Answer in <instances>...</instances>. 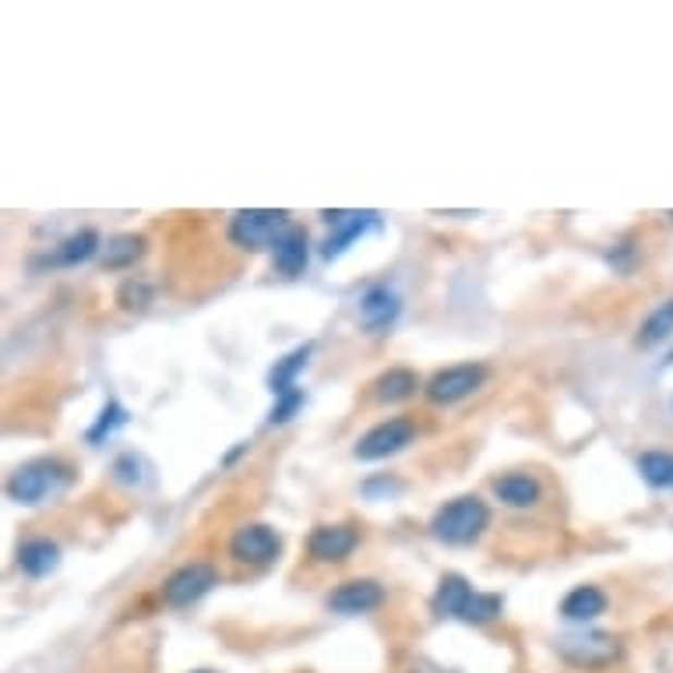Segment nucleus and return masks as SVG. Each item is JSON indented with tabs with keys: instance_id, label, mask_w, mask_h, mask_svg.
Listing matches in <instances>:
<instances>
[{
	"instance_id": "obj_1",
	"label": "nucleus",
	"mask_w": 673,
	"mask_h": 673,
	"mask_svg": "<svg viewBox=\"0 0 673 673\" xmlns=\"http://www.w3.org/2000/svg\"><path fill=\"white\" fill-rule=\"evenodd\" d=\"M487 526H490V507L476 493H466V498L448 501L433 512L430 536L444 547H469L480 540Z\"/></svg>"
},
{
	"instance_id": "obj_3",
	"label": "nucleus",
	"mask_w": 673,
	"mask_h": 673,
	"mask_svg": "<svg viewBox=\"0 0 673 673\" xmlns=\"http://www.w3.org/2000/svg\"><path fill=\"white\" fill-rule=\"evenodd\" d=\"M553 652L575 670H607L621 660L624 646H621V638H613L607 632H567V635H558Z\"/></svg>"
},
{
	"instance_id": "obj_16",
	"label": "nucleus",
	"mask_w": 673,
	"mask_h": 673,
	"mask_svg": "<svg viewBox=\"0 0 673 673\" xmlns=\"http://www.w3.org/2000/svg\"><path fill=\"white\" fill-rule=\"evenodd\" d=\"M607 613V592L600 586H575L561 600V617L567 624H589Z\"/></svg>"
},
{
	"instance_id": "obj_15",
	"label": "nucleus",
	"mask_w": 673,
	"mask_h": 673,
	"mask_svg": "<svg viewBox=\"0 0 673 673\" xmlns=\"http://www.w3.org/2000/svg\"><path fill=\"white\" fill-rule=\"evenodd\" d=\"M493 498L507 507H533V504H540L543 487L529 473H504L493 480Z\"/></svg>"
},
{
	"instance_id": "obj_28",
	"label": "nucleus",
	"mask_w": 673,
	"mask_h": 673,
	"mask_svg": "<svg viewBox=\"0 0 673 673\" xmlns=\"http://www.w3.org/2000/svg\"><path fill=\"white\" fill-rule=\"evenodd\" d=\"M301 406H304V388H293V392H286V395H279V399H276L272 413H268V424H272V427L290 424L293 416L301 413Z\"/></svg>"
},
{
	"instance_id": "obj_31",
	"label": "nucleus",
	"mask_w": 673,
	"mask_h": 673,
	"mask_svg": "<svg viewBox=\"0 0 673 673\" xmlns=\"http://www.w3.org/2000/svg\"><path fill=\"white\" fill-rule=\"evenodd\" d=\"M666 364H673V353H670V356H666Z\"/></svg>"
},
{
	"instance_id": "obj_32",
	"label": "nucleus",
	"mask_w": 673,
	"mask_h": 673,
	"mask_svg": "<svg viewBox=\"0 0 673 673\" xmlns=\"http://www.w3.org/2000/svg\"><path fill=\"white\" fill-rule=\"evenodd\" d=\"M198 673H208V670H198Z\"/></svg>"
},
{
	"instance_id": "obj_30",
	"label": "nucleus",
	"mask_w": 673,
	"mask_h": 673,
	"mask_svg": "<svg viewBox=\"0 0 673 673\" xmlns=\"http://www.w3.org/2000/svg\"><path fill=\"white\" fill-rule=\"evenodd\" d=\"M244 452H247V444H236V448H233V452H230L227 458H222V462H227V466H230V462H236V458H241Z\"/></svg>"
},
{
	"instance_id": "obj_11",
	"label": "nucleus",
	"mask_w": 673,
	"mask_h": 673,
	"mask_svg": "<svg viewBox=\"0 0 673 673\" xmlns=\"http://www.w3.org/2000/svg\"><path fill=\"white\" fill-rule=\"evenodd\" d=\"M360 543V533L353 526H318L307 540V553L321 564H342Z\"/></svg>"
},
{
	"instance_id": "obj_6",
	"label": "nucleus",
	"mask_w": 673,
	"mask_h": 673,
	"mask_svg": "<svg viewBox=\"0 0 673 673\" xmlns=\"http://www.w3.org/2000/svg\"><path fill=\"white\" fill-rule=\"evenodd\" d=\"M484 381H487L484 364H455V367H444L433 374L424 388V395L433 406H455V402L469 399L476 388H484Z\"/></svg>"
},
{
	"instance_id": "obj_14",
	"label": "nucleus",
	"mask_w": 673,
	"mask_h": 673,
	"mask_svg": "<svg viewBox=\"0 0 673 673\" xmlns=\"http://www.w3.org/2000/svg\"><path fill=\"white\" fill-rule=\"evenodd\" d=\"M272 265H276V272L286 276V279L304 276V268H307V233L301 227H290L272 244Z\"/></svg>"
},
{
	"instance_id": "obj_8",
	"label": "nucleus",
	"mask_w": 673,
	"mask_h": 673,
	"mask_svg": "<svg viewBox=\"0 0 673 673\" xmlns=\"http://www.w3.org/2000/svg\"><path fill=\"white\" fill-rule=\"evenodd\" d=\"M321 219L328 222V227H332V236H328L325 247H321L325 261H335L339 254H346V247L353 241H360L367 230L381 227L378 212H321Z\"/></svg>"
},
{
	"instance_id": "obj_19",
	"label": "nucleus",
	"mask_w": 673,
	"mask_h": 673,
	"mask_svg": "<svg viewBox=\"0 0 673 673\" xmlns=\"http://www.w3.org/2000/svg\"><path fill=\"white\" fill-rule=\"evenodd\" d=\"M370 388H374V399L378 402H406L416 395L420 378H416V370H409V367H388Z\"/></svg>"
},
{
	"instance_id": "obj_29",
	"label": "nucleus",
	"mask_w": 673,
	"mask_h": 673,
	"mask_svg": "<svg viewBox=\"0 0 673 673\" xmlns=\"http://www.w3.org/2000/svg\"><path fill=\"white\" fill-rule=\"evenodd\" d=\"M635 258H638V247H635L632 241L617 244V247H613V250L607 254V261H610V268H613V272H632Z\"/></svg>"
},
{
	"instance_id": "obj_5",
	"label": "nucleus",
	"mask_w": 673,
	"mask_h": 673,
	"mask_svg": "<svg viewBox=\"0 0 673 673\" xmlns=\"http://www.w3.org/2000/svg\"><path fill=\"white\" fill-rule=\"evenodd\" d=\"M216 586H219L216 567L205 561H191L184 567H176V572L162 582V603L173 610H184L191 603H198L201 596H208Z\"/></svg>"
},
{
	"instance_id": "obj_10",
	"label": "nucleus",
	"mask_w": 673,
	"mask_h": 673,
	"mask_svg": "<svg viewBox=\"0 0 673 673\" xmlns=\"http://www.w3.org/2000/svg\"><path fill=\"white\" fill-rule=\"evenodd\" d=\"M381 603H384V589L374 578L342 582V586L328 596V610L339 613V617H360V613L378 610Z\"/></svg>"
},
{
	"instance_id": "obj_21",
	"label": "nucleus",
	"mask_w": 673,
	"mask_h": 673,
	"mask_svg": "<svg viewBox=\"0 0 673 673\" xmlns=\"http://www.w3.org/2000/svg\"><path fill=\"white\" fill-rule=\"evenodd\" d=\"M142 254H145V236L121 233V236H113V241H107L99 265L107 268V272H121V268H131L134 261H138Z\"/></svg>"
},
{
	"instance_id": "obj_4",
	"label": "nucleus",
	"mask_w": 673,
	"mask_h": 673,
	"mask_svg": "<svg viewBox=\"0 0 673 673\" xmlns=\"http://www.w3.org/2000/svg\"><path fill=\"white\" fill-rule=\"evenodd\" d=\"M290 230V212L286 208H241L230 216V241L244 250H261L272 247L282 233Z\"/></svg>"
},
{
	"instance_id": "obj_25",
	"label": "nucleus",
	"mask_w": 673,
	"mask_h": 673,
	"mask_svg": "<svg viewBox=\"0 0 673 673\" xmlns=\"http://www.w3.org/2000/svg\"><path fill=\"white\" fill-rule=\"evenodd\" d=\"M501 607H504V600H501L498 592H473L469 603L462 607L458 621H462V624H487V621L498 617Z\"/></svg>"
},
{
	"instance_id": "obj_7",
	"label": "nucleus",
	"mask_w": 673,
	"mask_h": 673,
	"mask_svg": "<svg viewBox=\"0 0 673 673\" xmlns=\"http://www.w3.org/2000/svg\"><path fill=\"white\" fill-rule=\"evenodd\" d=\"M416 438V424L409 416H392V420H381L378 427H370L360 441H356L353 455L360 462H381L388 455H399L402 448L413 444Z\"/></svg>"
},
{
	"instance_id": "obj_33",
	"label": "nucleus",
	"mask_w": 673,
	"mask_h": 673,
	"mask_svg": "<svg viewBox=\"0 0 673 673\" xmlns=\"http://www.w3.org/2000/svg\"><path fill=\"white\" fill-rule=\"evenodd\" d=\"M670 219H673V212H670Z\"/></svg>"
},
{
	"instance_id": "obj_26",
	"label": "nucleus",
	"mask_w": 673,
	"mask_h": 673,
	"mask_svg": "<svg viewBox=\"0 0 673 673\" xmlns=\"http://www.w3.org/2000/svg\"><path fill=\"white\" fill-rule=\"evenodd\" d=\"M148 473H152V466H148V462L142 455H134V452H124L121 458L113 462V480L124 484V487H145Z\"/></svg>"
},
{
	"instance_id": "obj_24",
	"label": "nucleus",
	"mask_w": 673,
	"mask_h": 673,
	"mask_svg": "<svg viewBox=\"0 0 673 673\" xmlns=\"http://www.w3.org/2000/svg\"><path fill=\"white\" fill-rule=\"evenodd\" d=\"M127 420H131V416H127V409H124V406H121V402H117V399H110L107 406H102L99 420H96L93 427H88V433H85V438H88V444H102V441H110L117 430H121V427H127Z\"/></svg>"
},
{
	"instance_id": "obj_23",
	"label": "nucleus",
	"mask_w": 673,
	"mask_h": 673,
	"mask_svg": "<svg viewBox=\"0 0 673 673\" xmlns=\"http://www.w3.org/2000/svg\"><path fill=\"white\" fill-rule=\"evenodd\" d=\"M641 480L656 490H673V455L670 452H641L638 455Z\"/></svg>"
},
{
	"instance_id": "obj_20",
	"label": "nucleus",
	"mask_w": 673,
	"mask_h": 673,
	"mask_svg": "<svg viewBox=\"0 0 673 673\" xmlns=\"http://www.w3.org/2000/svg\"><path fill=\"white\" fill-rule=\"evenodd\" d=\"M673 335V296L656 307L646 321L638 325V335H635V346L638 350H656Z\"/></svg>"
},
{
	"instance_id": "obj_2",
	"label": "nucleus",
	"mask_w": 673,
	"mask_h": 673,
	"mask_svg": "<svg viewBox=\"0 0 673 673\" xmlns=\"http://www.w3.org/2000/svg\"><path fill=\"white\" fill-rule=\"evenodd\" d=\"M71 484V469L64 466L61 458H33L25 462L11 473L8 480V498L14 504H25V507H36L42 501L57 498L64 487Z\"/></svg>"
},
{
	"instance_id": "obj_9",
	"label": "nucleus",
	"mask_w": 673,
	"mask_h": 673,
	"mask_svg": "<svg viewBox=\"0 0 673 673\" xmlns=\"http://www.w3.org/2000/svg\"><path fill=\"white\" fill-rule=\"evenodd\" d=\"M282 550V540L272 526H261V522H250V526H241L230 540V553L233 561L241 564H272Z\"/></svg>"
},
{
	"instance_id": "obj_17",
	"label": "nucleus",
	"mask_w": 673,
	"mask_h": 673,
	"mask_svg": "<svg viewBox=\"0 0 673 673\" xmlns=\"http://www.w3.org/2000/svg\"><path fill=\"white\" fill-rule=\"evenodd\" d=\"M473 592H476V589L469 586V578H462V575H455V572L441 575L438 592H433V613H441V617H455V621H458V613H462V607L469 603V596H473Z\"/></svg>"
},
{
	"instance_id": "obj_18",
	"label": "nucleus",
	"mask_w": 673,
	"mask_h": 673,
	"mask_svg": "<svg viewBox=\"0 0 673 673\" xmlns=\"http://www.w3.org/2000/svg\"><path fill=\"white\" fill-rule=\"evenodd\" d=\"M310 342H304V346H296L293 353H286L282 360H276V367L268 370V392H272L276 399L279 395H286L296 388V374H301L310 360Z\"/></svg>"
},
{
	"instance_id": "obj_13",
	"label": "nucleus",
	"mask_w": 673,
	"mask_h": 673,
	"mask_svg": "<svg viewBox=\"0 0 673 673\" xmlns=\"http://www.w3.org/2000/svg\"><path fill=\"white\" fill-rule=\"evenodd\" d=\"M19 567L28 578H47L61 567V547L47 536H33V540L19 543Z\"/></svg>"
},
{
	"instance_id": "obj_12",
	"label": "nucleus",
	"mask_w": 673,
	"mask_h": 673,
	"mask_svg": "<svg viewBox=\"0 0 673 673\" xmlns=\"http://www.w3.org/2000/svg\"><path fill=\"white\" fill-rule=\"evenodd\" d=\"M402 314V301L392 286H370L360 296V325L367 328L370 335H381L388 332Z\"/></svg>"
},
{
	"instance_id": "obj_27",
	"label": "nucleus",
	"mask_w": 673,
	"mask_h": 673,
	"mask_svg": "<svg viewBox=\"0 0 673 673\" xmlns=\"http://www.w3.org/2000/svg\"><path fill=\"white\" fill-rule=\"evenodd\" d=\"M117 304L124 310H145L152 304V286L145 279H127L121 290H117Z\"/></svg>"
},
{
	"instance_id": "obj_22",
	"label": "nucleus",
	"mask_w": 673,
	"mask_h": 673,
	"mask_svg": "<svg viewBox=\"0 0 673 673\" xmlns=\"http://www.w3.org/2000/svg\"><path fill=\"white\" fill-rule=\"evenodd\" d=\"M96 250H99V233L96 230H78V233H71L68 241L53 250V258H47V261L61 265V268H74V265H85Z\"/></svg>"
}]
</instances>
